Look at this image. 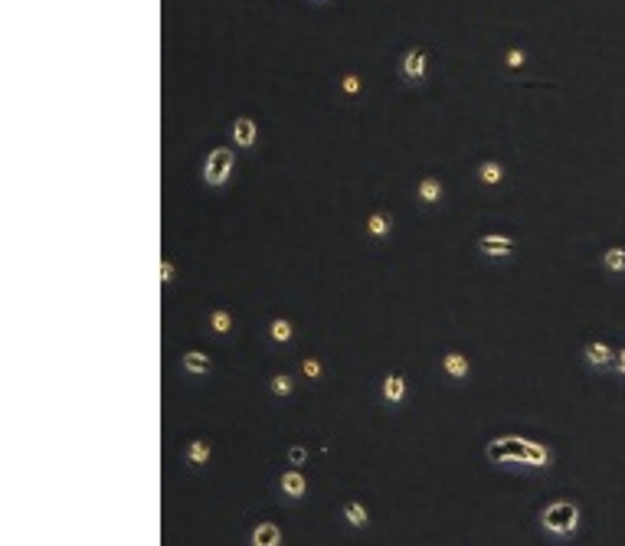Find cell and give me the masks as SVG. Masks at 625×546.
Here are the masks:
<instances>
[{"label":"cell","instance_id":"7","mask_svg":"<svg viewBox=\"0 0 625 546\" xmlns=\"http://www.w3.org/2000/svg\"><path fill=\"white\" fill-rule=\"evenodd\" d=\"M583 357H586L589 367L606 370V367H612V363L619 360V353H612V347H609V344H603V340H593V344H586Z\"/></svg>","mask_w":625,"mask_h":546},{"label":"cell","instance_id":"21","mask_svg":"<svg viewBox=\"0 0 625 546\" xmlns=\"http://www.w3.org/2000/svg\"><path fill=\"white\" fill-rule=\"evenodd\" d=\"M269 389H272V396H292L295 379L288 377V373H275V377L269 379Z\"/></svg>","mask_w":625,"mask_h":546},{"label":"cell","instance_id":"17","mask_svg":"<svg viewBox=\"0 0 625 546\" xmlns=\"http://www.w3.org/2000/svg\"><path fill=\"white\" fill-rule=\"evenodd\" d=\"M478 180H482L484 187H498L504 180V167L498 160H482V164H478Z\"/></svg>","mask_w":625,"mask_h":546},{"label":"cell","instance_id":"12","mask_svg":"<svg viewBox=\"0 0 625 546\" xmlns=\"http://www.w3.org/2000/svg\"><path fill=\"white\" fill-rule=\"evenodd\" d=\"M282 527L278 524H272V520H266V524H259L256 530H252V537H249V543L252 546H278L282 543Z\"/></svg>","mask_w":625,"mask_h":546},{"label":"cell","instance_id":"9","mask_svg":"<svg viewBox=\"0 0 625 546\" xmlns=\"http://www.w3.org/2000/svg\"><path fill=\"white\" fill-rule=\"evenodd\" d=\"M256 141H259V124L252 122V118H246V115L236 118V122H233V144H236V148H252Z\"/></svg>","mask_w":625,"mask_h":546},{"label":"cell","instance_id":"13","mask_svg":"<svg viewBox=\"0 0 625 546\" xmlns=\"http://www.w3.org/2000/svg\"><path fill=\"white\" fill-rule=\"evenodd\" d=\"M210 455H213V448H210L203 438H193V442H187V448H183V462H187L190 468H203V464L210 462Z\"/></svg>","mask_w":625,"mask_h":546},{"label":"cell","instance_id":"3","mask_svg":"<svg viewBox=\"0 0 625 546\" xmlns=\"http://www.w3.org/2000/svg\"><path fill=\"white\" fill-rule=\"evenodd\" d=\"M233 167H236L233 148H213L207 154V160H203V183L207 187H223L233 177Z\"/></svg>","mask_w":625,"mask_h":546},{"label":"cell","instance_id":"14","mask_svg":"<svg viewBox=\"0 0 625 546\" xmlns=\"http://www.w3.org/2000/svg\"><path fill=\"white\" fill-rule=\"evenodd\" d=\"M442 370H446V377H452V379H465L472 367H468V357H465V353L452 350V353L442 357Z\"/></svg>","mask_w":625,"mask_h":546},{"label":"cell","instance_id":"5","mask_svg":"<svg viewBox=\"0 0 625 546\" xmlns=\"http://www.w3.org/2000/svg\"><path fill=\"white\" fill-rule=\"evenodd\" d=\"M517 242H514V235H504V233H488V235H478V252L484 259H511Z\"/></svg>","mask_w":625,"mask_h":546},{"label":"cell","instance_id":"18","mask_svg":"<svg viewBox=\"0 0 625 546\" xmlns=\"http://www.w3.org/2000/svg\"><path fill=\"white\" fill-rule=\"evenodd\" d=\"M389 229H393V219L387 216V213H370V219H367V233L373 235V239H387L389 235Z\"/></svg>","mask_w":625,"mask_h":546},{"label":"cell","instance_id":"19","mask_svg":"<svg viewBox=\"0 0 625 546\" xmlns=\"http://www.w3.org/2000/svg\"><path fill=\"white\" fill-rule=\"evenodd\" d=\"M269 337H272V344H288V340L295 337V327H292V320H285V318H275L272 324H269Z\"/></svg>","mask_w":625,"mask_h":546},{"label":"cell","instance_id":"26","mask_svg":"<svg viewBox=\"0 0 625 546\" xmlns=\"http://www.w3.org/2000/svg\"><path fill=\"white\" fill-rule=\"evenodd\" d=\"M174 272H177V268H174V262H171V259H164V262H161V285H171V282H174Z\"/></svg>","mask_w":625,"mask_h":546},{"label":"cell","instance_id":"23","mask_svg":"<svg viewBox=\"0 0 625 546\" xmlns=\"http://www.w3.org/2000/svg\"><path fill=\"white\" fill-rule=\"evenodd\" d=\"M288 462H292L295 468H302V464L308 462V448H304V445H288Z\"/></svg>","mask_w":625,"mask_h":546},{"label":"cell","instance_id":"16","mask_svg":"<svg viewBox=\"0 0 625 546\" xmlns=\"http://www.w3.org/2000/svg\"><path fill=\"white\" fill-rule=\"evenodd\" d=\"M207 324H210V330H213L217 337H226L229 330H233V314H229L226 308H213L210 318H207Z\"/></svg>","mask_w":625,"mask_h":546},{"label":"cell","instance_id":"25","mask_svg":"<svg viewBox=\"0 0 625 546\" xmlns=\"http://www.w3.org/2000/svg\"><path fill=\"white\" fill-rule=\"evenodd\" d=\"M504 63H508V69H521L524 63H527V53H524V49H508Z\"/></svg>","mask_w":625,"mask_h":546},{"label":"cell","instance_id":"8","mask_svg":"<svg viewBox=\"0 0 625 546\" xmlns=\"http://www.w3.org/2000/svg\"><path fill=\"white\" fill-rule=\"evenodd\" d=\"M380 393H383V399H387L389 405H399V403H406V377L403 373H389L387 379H383V386H380Z\"/></svg>","mask_w":625,"mask_h":546},{"label":"cell","instance_id":"10","mask_svg":"<svg viewBox=\"0 0 625 546\" xmlns=\"http://www.w3.org/2000/svg\"><path fill=\"white\" fill-rule=\"evenodd\" d=\"M442 193H446V190H442V180L432 177V174L416 183V200L419 203H426V207H436L439 200H442Z\"/></svg>","mask_w":625,"mask_h":546},{"label":"cell","instance_id":"11","mask_svg":"<svg viewBox=\"0 0 625 546\" xmlns=\"http://www.w3.org/2000/svg\"><path fill=\"white\" fill-rule=\"evenodd\" d=\"M180 367L187 370L190 377H207L210 370H213V360L207 353H200V350H187L183 357H180Z\"/></svg>","mask_w":625,"mask_h":546},{"label":"cell","instance_id":"4","mask_svg":"<svg viewBox=\"0 0 625 546\" xmlns=\"http://www.w3.org/2000/svg\"><path fill=\"white\" fill-rule=\"evenodd\" d=\"M399 76H403V82H409V85L423 82V79L429 76V46L406 49L403 59H399Z\"/></svg>","mask_w":625,"mask_h":546},{"label":"cell","instance_id":"1","mask_svg":"<svg viewBox=\"0 0 625 546\" xmlns=\"http://www.w3.org/2000/svg\"><path fill=\"white\" fill-rule=\"evenodd\" d=\"M484 458L498 468L540 471L553 464V452L543 442H534L527 435H498L484 445Z\"/></svg>","mask_w":625,"mask_h":546},{"label":"cell","instance_id":"15","mask_svg":"<svg viewBox=\"0 0 625 546\" xmlns=\"http://www.w3.org/2000/svg\"><path fill=\"white\" fill-rule=\"evenodd\" d=\"M344 520H347L354 530H363L370 524V514L360 500H347V504H344Z\"/></svg>","mask_w":625,"mask_h":546},{"label":"cell","instance_id":"27","mask_svg":"<svg viewBox=\"0 0 625 546\" xmlns=\"http://www.w3.org/2000/svg\"><path fill=\"white\" fill-rule=\"evenodd\" d=\"M616 367H619V373H622V377H625V350H622V353H619V360H616Z\"/></svg>","mask_w":625,"mask_h":546},{"label":"cell","instance_id":"20","mask_svg":"<svg viewBox=\"0 0 625 546\" xmlns=\"http://www.w3.org/2000/svg\"><path fill=\"white\" fill-rule=\"evenodd\" d=\"M603 265H606L609 272H625V249H619V245L606 249L603 252Z\"/></svg>","mask_w":625,"mask_h":546},{"label":"cell","instance_id":"2","mask_svg":"<svg viewBox=\"0 0 625 546\" xmlns=\"http://www.w3.org/2000/svg\"><path fill=\"white\" fill-rule=\"evenodd\" d=\"M540 527L550 537H573L579 530V507L573 500H553L540 510Z\"/></svg>","mask_w":625,"mask_h":546},{"label":"cell","instance_id":"22","mask_svg":"<svg viewBox=\"0 0 625 546\" xmlns=\"http://www.w3.org/2000/svg\"><path fill=\"white\" fill-rule=\"evenodd\" d=\"M337 85H341V92H344V95H360V89H363V82H360L357 72H344L341 82H337Z\"/></svg>","mask_w":625,"mask_h":546},{"label":"cell","instance_id":"6","mask_svg":"<svg viewBox=\"0 0 625 546\" xmlns=\"http://www.w3.org/2000/svg\"><path fill=\"white\" fill-rule=\"evenodd\" d=\"M278 484H282V494H285L288 500H302L304 494H308V478H304V474L295 468V464H292L288 471H282Z\"/></svg>","mask_w":625,"mask_h":546},{"label":"cell","instance_id":"24","mask_svg":"<svg viewBox=\"0 0 625 546\" xmlns=\"http://www.w3.org/2000/svg\"><path fill=\"white\" fill-rule=\"evenodd\" d=\"M302 373H304V377H308V379H318V377H321V373H324V367H321V360H314V357H308V360H304V363H302Z\"/></svg>","mask_w":625,"mask_h":546}]
</instances>
